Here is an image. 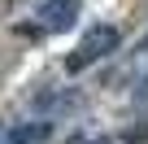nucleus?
Instances as JSON below:
<instances>
[{
    "instance_id": "nucleus-1",
    "label": "nucleus",
    "mask_w": 148,
    "mask_h": 144,
    "mask_svg": "<svg viewBox=\"0 0 148 144\" xmlns=\"http://www.w3.org/2000/svg\"><path fill=\"white\" fill-rule=\"evenodd\" d=\"M118 44H122V31H118L113 22H96V26H87V35L79 39V48L65 57V70H70V74H79V70L105 61L109 52H118Z\"/></svg>"
},
{
    "instance_id": "nucleus-2",
    "label": "nucleus",
    "mask_w": 148,
    "mask_h": 144,
    "mask_svg": "<svg viewBox=\"0 0 148 144\" xmlns=\"http://www.w3.org/2000/svg\"><path fill=\"white\" fill-rule=\"evenodd\" d=\"M79 9H83V0H39L35 18H39V26H48V31H70L74 18H79Z\"/></svg>"
},
{
    "instance_id": "nucleus-3",
    "label": "nucleus",
    "mask_w": 148,
    "mask_h": 144,
    "mask_svg": "<svg viewBox=\"0 0 148 144\" xmlns=\"http://www.w3.org/2000/svg\"><path fill=\"white\" fill-rule=\"evenodd\" d=\"M52 122L57 118H35V122H18L0 144H48L52 140Z\"/></svg>"
},
{
    "instance_id": "nucleus-4",
    "label": "nucleus",
    "mask_w": 148,
    "mask_h": 144,
    "mask_svg": "<svg viewBox=\"0 0 148 144\" xmlns=\"http://www.w3.org/2000/svg\"><path fill=\"white\" fill-rule=\"evenodd\" d=\"M35 105H39V109H52V118H57V109H70V105H74V92H39Z\"/></svg>"
},
{
    "instance_id": "nucleus-5",
    "label": "nucleus",
    "mask_w": 148,
    "mask_h": 144,
    "mask_svg": "<svg viewBox=\"0 0 148 144\" xmlns=\"http://www.w3.org/2000/svg\"><path fill=\"white\" fill-rule=\"evenodd\" d=\"M70 144H118L113 135H74Z\"/></svg>"
}]
</instances>
